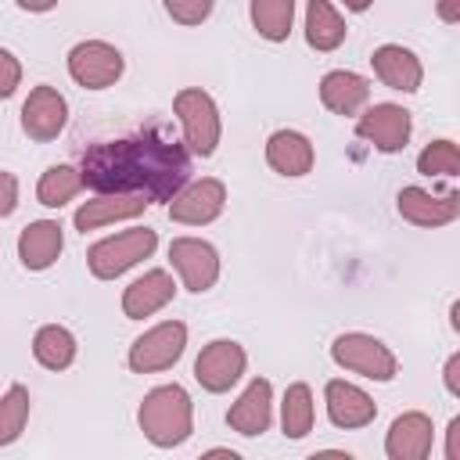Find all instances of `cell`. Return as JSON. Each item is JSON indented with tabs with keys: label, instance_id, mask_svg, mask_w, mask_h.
Segmentation results:
<instances>
[{
	"label": "cell",
	"instance_id": "cell-1",
	"mask_svg": "<svg viewBox=\"0 0 460 460\" xmlns=\"http://www.w3.org/2000/svg\"><path fill=\"white\" fill-rule=\"evenodd\" d=\"M79 176L101 194H144L151 201H169L190 176V155L162 133H137L90 147L79 162Z\"/></svg>",
	"mask_w": 460,
	"mask_h": 460
},
{
	"label": "cell",
	"instance_id": "cell-2",
	"mask_svg": "<svg viewBox=\"0 0 460 460\" xmlns=\"http://www.w3.org/2000/svg\"><path fill=\"white\" fill-rule=\"evenodd\" d=\"M137 420H140V431H144L155 446H162V449L180 446V442L190 435V428H194L190 395H187L180 385L151 388V392L144 395V402H140Z\"/></svg>",
	"mask_w": 460,
	"mask_h": 460
},
{
	"label": "cell",
	"instance_id": "cell-3",
	"mask_svg": "<svg viewBox=\"0 0 460 460\" xmlns=\"http://www.w3.org/2000/svg\"><path fill=\"white\" fill-rule=\"evenodd\" d=\"M155 244H158V237H155V230H147V226H133V230H122V234H115V237H104V241H97V244L90 248V255H86L90 273L101 277V280H111V277L126 273L129 266H137L140 259H147V255L155 252Z\"/></svg>",
	"mask_w": 460,
	"mask_h": 460
},
{
	"label": "cell",
	"instance_id": "cell-4",
	"mask_svg": "<svg viewBox=\"0 0 460 460\" xmlns=\"http://www.w3.org/2000/svg\"><path fill=\"white\" fill-rule=\"evenodd\" d=\"M176 115H180V126H183V137L190 144L194 155L208 158L219 144V111H216V101L205 93V90H180L176 101H172Z\"/></svg>",
	"mask_w": 460,
	"mask_h": 460
},
{
	"label": "cell",
	"instance_id": "cell-5",
	"mask_svg": "<svg viewBox=\"0 0 460 460\" xmlns=\"http://www.w3.org/2000/svg\"><path fill=\"white\" fill-rule=\"evenodd\" d=\"M331 356H334L338 367H345V370H352V374H363V377H370V381H392L395 370H399V367H395V356H392L377 338L356 334V331L334 338Z\"/></svg>",
	"mask_w": 460,
	"mask_h": 460
},
{
	"label": "cell",
	"instance_id": "cell-6",
	"mask_svg": "<svg viewBox=\"0 0 460 460\" xmlns=\"http://www.w3.org/2000/svg\"><path fill=\"white\" fill-rule=\"evenodd\" d=\"M183 345H187V327L180 320H165L151 331H144L133 349H129V367L137 374H155V370H165L172 367L180 356H183Z\"/></svg>",
	"mask_w": 460,
	"mask_h": 460
},
{
	"label": "cell",
	"instance_id": "cell-7",
	"mask_svg": "<svg viewBox=\"0 0 460 460\" xmlns=\"http://www.w3.org/2000/svg\"><path fill=\"white\" fill-rule=\"evenodd\" d=\"M68 75L86 90H104L122 75V54L104 40H86L68 50Z\"/></svg>",
	"mask_w": 460,
	"mask_h": 460
},
{
	"label": "cell",
	"instance_id": "cell-8",
	"mask_svg": "<svg viewBox=\"0 0 460 460\" xmlns=\"http://www.w3.org/2000/svg\"><path fill=\"white\" fill-rule=\"evenodd\" d=\"M169 262L172 270L180 273L183 288L187 291H208L219 277V255L208 241H198V237H176L169 244Z\"/></svg>",
	"mask_w": 460,
	"mask_h": 460
},
{
	"label": "cell",
	"instance_id": "cell-9",
	"mask_svg": "<svg viewBox=\"0 0 460 460\" xmlns=\"http://www.w3.org/2000/svg\"><path fill=\"white\" fill-rule=\"evenodd\" d=\"M244 349L230 338H216L201 349V356L194 359V377L205 392H226L241 374H244Z\"/></svg>",
	"mask_w": 460,
	"mask_h": 460
},
{
	"label": "cell",
	"instance_id": "cell-10",
	"mask_svg": "<svg viewBox=\"0 0 460 460\" xmlns=\"http://www.w3.org/2000/svg\"><path fill=\"white\" fill-rule=\"evenodd\" d=\"M223 205H226V187L219 180H198L187 190H176L169 198V216L176 223L201 226V223H212L223 212Z\"/></svg>",
	"mask_w": 460,
	"mask_h": 460
},
{
	"label": "cell",
	"instance_id": "cell-11",
	"mask_svg": "<svg viewBox=\"0 0 460 460\" xmlns=\"http://www.w3.org/2000/svg\"><path fill=\"white\" fill-rule=\"evenodd\" d=\"M68 104L54 86H36L22 104V129L32 140H54L65 129Z\"/></svg>",
	"mask_w": 460,
	"mask_h": 460
},
{
	"label": "cell",
	"instance_id": "cell-12",
	"mask_svg": "<svg viewBox=\"0 0 460 460\" xmlns=\"http://www.w3.org/2000/svg\"><path fill=\"white\" fill-rule=\"evenodd\" d=\"M356 133L377 151H399L410 140V111L399 104H374L367 115H359Z\"/></svg>",
	"mask_w": 460,
	"mask_h": 460
},
{
	"label": "cell",
	"instance_id": "cell-13",
	"mask_svg": "<svg viewBox=\"0 0 460 460\" xmlns=\"http://www.w3.org/2000/svg\"><path fill=\"white\" fill-rule=\"evenodd\" d=\"M399 216L417 223V226H442V223H453L460 216V198L456 194H428L420 187H402L399 190Z\"/></svg>",
	"mask_w": 460,
	"mask_h": 460
},
{
	"label": "cell",
	"instance_id": "cell-14",
	"mask_svg": "<svg viewBox=\"0 0 460 460\" xmlns=\"http://www.w3.org/2000/svg\"><path fill=\"white\" fill-rule=\"evenodd\" d=\"M273 392H270V381H262V377H255L244 392H241V399L230 406V413H226V424L237 431V435H262L266 428H270V417H273Z\"/></svg>",
	"mask_w": 460,
	"mask_h": 460
},
{
	"label": "cell",
	"instance_id": "cell-15",
	"mask_svg": "<svg viewBox=\"0 0 460 460\" xmlns=\"http://www.w3.org/2000/svg\"><path fill=\"white\" fill-rule=\"evenodd\" d=\"M385 449L392 460H424L431 453V417L424 413H402L392 420Z\"/></svg>",
	"mask_w": 460,
	"mask_h": 460
},
{
	"label": "cell",
	"instance_id": "cell-16",
	"mask_svg": "<svg viewBox=\"0 0 460 460\" xmlns=\"http://www.w3.org/2000/svg\"><path fill=\"white\" fill-rule=\"evenodd\" d=\"M323 395H327V417L338 428H363L377 413L374 399L363 388L349 385V381H327V392Z\"/></svg>",
	"mask_w": 460,
	"mask_h": 460
},
{
	"label": "cell",
	"instance_id": "cell-17",
	"mask_svg": "<svg viewBox=\"0 0 460 460\" xmlns=\"http://www.w3.org/2000/svg\"><path fill=\"white\" fill-rule=\"evenodd\" d=\"M374 72H377V79L385 83V86H392V90H402V93H413L417 86H420V61H417V54L413 50H406V47H399V43H385V47H377L374 50Z\"/></svg>",
	"mask_w": 460,
	"mask_h": 460
},
{
	"label": "cell",
	"instance_id": "cell-18",
	"mask_svg": "<svg viewBox=\"0 0 460 460\" xmlns=\"http://www.w3.org/2000/svg\"><path fill=\"white\" fill-rule=\"evenodd\" d=\"M172 277L165 273V270H151V273H144L140 280H133L129 288H126V295H122V313L129 316V320H144V316H151V313H158L162 305H169V298H172Z\"/></svg>",
	"mask_w": 460,
	"mask_h": 460
},
{
	"label": "cell",
	"instance_id": "cell-19",
	"mask_svg": "<svg viewBox=\"0 0 460 460\" xmlns=\"http://www.w3.org/2000/svg\"><path fill=\"white\" fill-rule=\"evenodd\" d=\"M320 101L323 108H331L334 115H356L367 101H370V86L363 75L356 72H327L320 79Z\"/></svg>",
	"mask_w": 460,
	"mask_h": 460
},
{
	"label": "cell",
	"instance_id": "cell-20",
	"mask_svg": "<svg viewBox=\"0 0 460 460\" xmlns=\"http://www.w3.org/2000/svg\"><path fill=\"white\" fill-rule=\"evenodd\" d=\"M266 162L284 176H305L313 169V144L295 129H277L266 140Z\"/></svg>",
	"mask_w": 460,
	"mask_h": 460
},
{
	"label": "cell",
	"instance_id": "cell-21",
	"mask_svg": "<svg viewBox=\"0 0 460 460\" xmlns=\"http://www.w3.org/2000/svg\"><path fill=\"white\" fill-rule=\"evenodd\" d=\"M61 255V226L54 219L29 223L18 237V259L25 270H47Z\"/></svg>",
	"mask_w": 460,
	"mask_h": 460
},
{
	"label": "cell",
	"instance_id": "cell-22",
	"mask_svg": "<svg viewBox=\"0 0 460 460\" xmlns=\"http://www.w3.org/2000/svg\"><path fill=\"white\" fill-rule=\"evenodd\" d=\"M144 208H147V198H144V194H104V198L86 201V205L75 212V226L86 234V230H93V226L140 216Z\"/></svg>",
	"mask_w": 460,
	"mask_h": 460
},
{
	"label": "cell",
	"instance_id": "cell-23",
	"mask_svg": "<svg viewBox=\"0 0 460 460\" xmlns=\"http://www.w3.org/2000/svg\"><path fill=\"white\" fill-rule=\"evenodd\" d=\"M305 40L316 50H334L345 40V22L327 0H309V7H305Z\"/></svg>",
	"mask_w": 460,
	"mask_h": 460
},
{
	"label": "cell",
	"instance_id": "cell-24",
	"mask_svg": "<svg viewBox=\"0 0 460 460\" xmlns=\"http://www.w3.org/2000/svg\"><path fill=\"white\" fill-rule=\"evenodd\" d=\"M32 356H36L47 370H65V367H72V359H75V338H72V331H65V327H58V323L40 327L36 338H32Z\"/></svg>",
	"mask_w": 460,
	"mask_h": 460
},
{
	"label": "cell",
	"instance_id": "cell-25",
	"mask_svg": "<svg viewBox=\"0 0 460 460\" xmlns=\"http://www.w3.org/2000/svg\"><path fill=\"white\" fill-rule=\"evenodd\" d=\"M252 22L259 36L280 43L288 40L291 22H295V0H252Z\"/></svg>",
	"mask_w": 460,
	"mask_h": 460
},
{
	"label": "cell",
	"instance_id": "cell-26",
	"mask_svg": "<svg viewBox=\"0 0 460 460\" xmlns=\"http://www.w3.org/2000/svg\"><path fill=\"white\" fill-rule=\"evenodd\" d=\"M79 187H83L79 169H72V165H50V169L43 172L40 187H36V198H40V205H47V208H61L65 201H72V198L79 194Z\"/></svg>",
	"mask_w": 460,
	"mask_h": 460
},
{
	"label": "cell",
	"instance_id": "cell-27",
	"mask_svg": "<svg viewBox=\"0 0 460 460\" xmlns=\"http://www.w3.org/2000/svg\"><path fill=\"white\" fill-rule=\"evenodd\" d=\"M284 435L288 438H302L313 431V395L305 385H291L284 392V413H280Z\"/></svg>",
	"mask_w": 460,
	"mask_h": 460
},
{
	"label": "cell",
	"instance_id": "cell-28",
	"mask_svg": "<svg viewBox=\"0 0 460 460\" xmlns=\"http://www.w3.org/2000/svg\"><path fill=\"white\" fill-rule=\"evenodd\" d=\"M29 420V392L22 385H11L7 395L0 399V446H11Z\"/></svg>",
	"mask_w": 460,
	"mask_h": 460
},
{
	"label": "cell",
	"instance_id": "cell-29",
	"mask_svg": "<svg viewBox=\"0 0 460 460\" xmlns=\"http://www.w3.org/2000/svg\"><path fill=\"white\" fill-rule=\"evenodd\" d=\"M417 169H420L424 176H456V169H460V151H456V144H453V140H435V144H428V147L420 151V158H417Z\"/></svg>",
	"mask_w": 460,
	"mask_h": 460
},
{
	"label": "cell",
	"instance_id": "cell-30",
	"mask_svg": "<svg viewBox=\"0 0 460 460\" xmlns=\"http://www.w3.org/2000/svg\"><path fill=\"white\" fill-rule=\"evenodd\" d=\"M165 11L180 25H201L212 14V0H165Z\"/></svg>",
	"mask_w": 460,
	"mask_h": 460
},
{
	"label": "cell",
	"instance_id": "cell-31",
	"mask_svg": "<svg viewBox=\"0 0 460 460\" xmlns=\"http://www.w3.org/2000/svg\"><path fill=\"white\" fill-rule=\"evenodd\" d=\"M18 83H22V65H18V58L0 47V97H11Z\"/></svg>",
	"mask_w": 460,
	"mask_h": 460
},
{
	"label": "cell",
	"instance_id": "cell-32",
	"mask_svg": "<svg viewBox=\"0 0 460 460\" xmlns=\"http://www.w3.org/2000/svg\"><path fill=\"white\" fill-rule=\"evenodd\" d=\"M18 205V180L11 172H0V219L11 216Z\"/></svg>",
	"mask_w": 460,
	"mask_h": 460
},
{
	"label": "cell",
	"instance_id": "cell-33",
	"mask_svg": "<svg viewBox=\"0 0 460 460\" xmlns=\"http://www.w3.org/2000/svg\"><path fill=\"white\" fill-rule=\"evenodd\" d=\"M446 392L460 395V356H449V363H446Z\"/></svg>",
	"mask_w": 460,
	"mask_h": 460
},
{
	"label": "cell",
	"instance_id": "cell-34",
	"mask_svg": "<svg viewBox=\"0 0 460 460\" xmlns=\"http://www.w3.org/2000/svg\"><path fill=\"white\" fill-rule=\"evenodd\" d=\"M446 456L460 460V417L449 420V438H446Z\"/></svg>",
	"mask_w": 460,
	"mask_h": 460
},
{
	"label": "cell",
	"instance_id": "cell-35",
	"mask_svg": "<svg viewBox=\"0 0 460 460\" xmlns=\"http://www.w3.org/2000/svg\"><path fill=\"white\" fill-rule=\"evenodd\" d=\"M438 18L442 22H460V0H438Z\"/></svg>",
	"mask_w": 460,
	"mask_h": 460
},
{
	"label": "cell",
	"instance_id": "cell-36",
	"mask_svg": "<svg viewBox=\"0 0 460 460\" xmlns=\"http://www.w3.org/2000/svg\"><path fill=\"white\" fill-rule=\"evenodd\" d=\"M58 0H18V7L22 11H32V14H43V11H50Z\"/></svg>",
	"mask_w": 460,
	"mask_h": 460
},
{
	"label": "cell",
	"instance_id": "cell-37",
	"mask_svg": "<svg viewBox=\"0 0 460 460\" xmlns=\"http://www.w3.org/2000/svg\"><path fill=\"white\" fill-rule=\"evenodd\" d=\"M341 4H345L349 11H367V7H370V0H341Z\"/></svg>",
	"mask_w": 460,
	"mask_h": 460
}]
</instances>
